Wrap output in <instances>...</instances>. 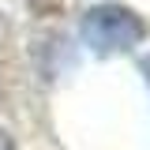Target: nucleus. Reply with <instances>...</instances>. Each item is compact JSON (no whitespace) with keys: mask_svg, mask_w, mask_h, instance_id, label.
<instances>
[{"mask_svg":"<svg viewBox=\"0 0 150 150\" xmlns=\"http://www.w3.org/2000/svg\"><path fill=\"white\" fill-rule=\"evenodd\" d=\"M146 34V23L124 4H98L83 19V38L90 41L98 53H116V49H131Z\"/></svg>","mask_w":150,"mask_h":150,"instance_id":"obj_1","label":"nucleus"},{"mask_svg":"<svg viewBox=\"0 0 150 150\" xmlns=\"http://www.w3.org/2000/svg\"><path fill=\"white\" fill-rule=\"evenodd\" d=\"M143 71H146V79H150V56H146V60H143Z\"/></svg>","mask_w":150,"mask_h":150,"instance_id":"obj_3","label":"nucleus"},{"mask_svg":"<svg viewBox=\"0 0 150 150\" xmlns=\"http://www.w3.org/2000/svg\"><path fill=\"white\" fill-rule=\"evenodd\" d=\"M0 150H15V146H11V139H8L4 131H0Z\"/></svg>","mask_w":150,"mask_h":150,"instance_id":"obj_2","label":"nucleus"}]
</instances>
